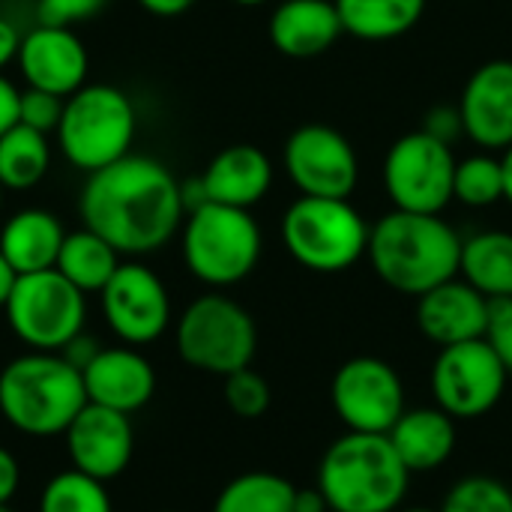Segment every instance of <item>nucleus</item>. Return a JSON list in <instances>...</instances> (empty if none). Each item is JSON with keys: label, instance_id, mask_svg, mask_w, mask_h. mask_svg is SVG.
Returning <instances> with one entry per match:
<instances>
[{"label": "nucleus", "instance_id": "nucleus-1", "mask_svg": "<svg viewBox=\"0 0 512 512\" xmlns=\"http://www.w3.org/2000/svg\"><path fill=\"white\" fill-rule=\"evenodd\" d=\"M78 213L120 255L162 249L186 219L180 180L159 159L132 153L87 174Z\"/></svg>", "mask_w": 512, "mask_h": 512}, {"label": "nucleus", "instance_id": "nucleus-2", "mask_svg": "<svg viewBox=\"0 0 512 512\" xmlns=\"http://www.w3.org/2000/svg\"><path fill=\"white\" fill-rule=\"evenodd\" d=\"M366 255L387 288L420 297L459 276L462 237L435 213L390 210L372 225Z\"/></svg>", "mask_w": 512, "mask_h": 512}, {"label": "nucleus", "instance_id": "nucleus-3", "mask_svg": "<svg viewBox=\"0 0 512 512\" xmlns=\"http://www.w3.org/2000/svg\"><path fill=\"white\" fill-rule=\"evenodd\" d=\"M84 405V378L57 351L21 354L0 372V414L21 435H63Z\"/></svg>", "mask_w": 512, "mask_h": 512}, {"label": "nucleus", "instance_id": "nucleus-4", "mask_svg": "<svg viewBox=\"0 0 512 512\" xmlns=\"http://www.w3.org/2000/svg\"><path fill=\"white\" fill-rule=\"evenodd\" d=\"M411 471L387 435L345 432L318 462V489L330 512H396L405 501Z\"/></svg>", "mask_w": 512, "mask_h": 512}, {"label": "nucleus", "instance_id": "nucleus-5", "mask_svg": "<svg viewBox=\"0 0 512 512\" xmlns=\"http://www.w3.org/2000/svg\"><path fill=\"white\" fill-rule=\"evenodd\" d=\"M138 117L132 99L114 84H84L66 96L57 126L60 153L84 174L129 156Z\"/></svg>", "mask_w": 512, "mask_h": 512}, {"label": "nucleus", "instance_id": "nucleus-6", "mask_svg": "<svg viewBox=\"0 0 512 512\" xmlns=\"http://www.w3.org/2000/svg\"><path fill=\"white\" fill-rule=\"evenodd\" d=\"M369 222L348 198L300 195L282 216L288 255L312 273L351 270L369 249Z\"/></svg>", "mask_w": 512, "mask_h": 512}, {"label": "nucleus", "instance_id": "nucleus-7", "mask_svg": "<svg viewBox=\"0 0 512 512\" xmlns=\"http://www.w3.org/2000/svg\"><path fill=\"white\" fill-rule=\"evenodd\" d=\"M261 246V228L249 210L207 201L183 219V261L210 288L243 282L258 267Z\"/></svg>", "mask_w": 512, "mask_h": 512}, {"label": "nucleus", "instance_id": "nucleus-8", "mask_svg": "<svg viewBox=\"0 0 512 512\" xmlns=\"http://www.w3.org/2000/svg\"><path fill=\"white\" fill-rule=\"evenodd\" d=\"M174 345L186 366L228 378L252 366L258 327L237 300L225 294H204L183 309L174 327Z\"/></svg>", "mask_w": 512, "mask_h": 512}, {"label": "nucleus", "instance_id": "nucleus-9", "mask_svg": "<svg viewBox=\"0 0 512 512\" xmlns=\"http://www.w3.org/2000/svg\"><path fill=\"white\" fill-rule=\"evenodd\" d=\"M87 294L78 291L63 273L39 270L18 276L3 312L9 330L33 351H63L84 333Z\"/></svg>", "mask_w": 512, "mask_h": 512}, {"label": "nucleus", "instance_id": "nucleus-10", "mask_svg": "<svg viewBox=\"0 0 512 512\" xmlns=\"http://www.w3.org/2000/svg\"><path fill=\"white\" fill-rule=\"evenodd\" d=\"M456 162L453 144H444L426 129L402 135L387 150L381 168L384 192L393 201V210L441 216V210L453 201Z\"/></svg>", "mask_w": 512, "mask_h": 512}, {"label": "nucleus", "instance_id": "nucleus-11", "mask_svg": "<svg viewBox=\"0 0 512 512\" xmlns=\"http://www.w3.org/2000/svg\"><path fill=\"white\" fill-rule=\"evenodd\" d=\"M507 381L510 372L489 339L441 348L429 375L435 405L453 420H477L495 411L504 399Z\"/></svg>", "mask_w": 512, "mask_h": 512}, {"label": "nucleus", "instance_id": "nucleus-12", "mask_svg": "<svg viewBox=\"0 0 512 512\" xmlns=\"http://www.w3.org/2000/svg\"><path fill=\"white\" fill-rule=\"evenodd\" d=\"M330 402L348 432L387 435L405 414V384L387 360L354 357L336 369Z\"/></svg>", "mask_w": 512, "mask_h": 512}, {"label": "nucleus", "instance_id": "nucleus-13", "mask_svg": "<svg viewBox=\"0 0 512 512\" xmlns=\"http://www.w3.org/2000/svg\"><path fill=\"white\" fill-rule=\"evenodd\" d=\"M282 165L300 195L312 198H351L360 180L354 144L339 129L324 123L294 129L285 141Z\"/></svg>", "mask_w": 512, "mask_h": 512}, {"label": "nucleus", "instance_id": "nucleus-14", "mask_svg": "<svg viewBox=\"0 0 512 512\" xmlns=\"http://www.w3.org/2000/svg\"><path fill=\"white\" fill-rule=\"evenodd\" d=\"M108 330L132 348L156 342L171 324V297L165 282L144 264H120L99 291Z\"/></svg>", "mask_w": 512, "mask_h": 512}, {"label": "nucleus", "instance_id": "nucleus-15", "mask_svg": "<svg viewBox=\"0 0 512 512\" xmlns=\"http://www.w3.org/2000/svg\"><path fill=\"white\" fill-rule=\"evenodd\" d=\"M63 438L72 468L102 483L120 477L135 453V432L129 414L93 402H87L78 411V417L63 432Z\"/></svg>", "mask_w": 512, "mask_h": 512}, {"label": "nucleus", "instance_id": "nucleus-16", "mask_svg": "<svg viewBox=\"0 0 512 512\" xmlns=\"http://www.w3.org/2000/svg\"><path fill=\"white\" fill-rule=\"evenodd\" d=\"M18 66H21L27 87L48 90L66 99L84 87L90 57L72 27L36 24L33 30L21 36Z\"/></svg>", "mask_w": 512, "mask_h": 512}, {"label": "nucleus", "instance_id": "nucleus-17", "mask_svg": "<svg viewBox=\"0 0 512 512\" xmlns=\"http://www.w3.org/2000/svg\"><path fill=\"white\" fill-rule=\"evenodd\" d=\"M459 114L465 135L486 153L512 144V60H489L462 87Z\"/></svg>", "mask_w": 512, "mask_h": 512}, {"label": "nucleus", "instance_id": "nucleus-18", "mask_svg": "<svg viewBox=\"0 0 512 512\" xmlns=\"http://www.w3.org/2000/svg\"><path fill=\"white\" fill-rule=\"evenodd\" d=\"M492 300L483 297L462 276L417 297V327L438 348L486 339Z\"/></svg>", "mask_w": 512, "mask_h": 512}, {"label": "nucleus", "instance_id": "nucleus-19", "mask_svg": "<svg viewBox=\"0 0 512 512\" xmlns=\"http://www.w3.org/2000/svg\"><path fill=\"white\" fill-rule=\"evenodd\" d=\"M87 402L114 408L120 414L141 411L156 393V372L150 360L132 345L102 348L93 363L81 372Z\"/></svg>", "mask_w": 512, "mask_h": 512}, {"label": "nucleus", "instance_id": "nucleus-20", "mask_svg": "<svg viewBox=\"0 0 512 512\" xmlns=\"http://www.w3.org/2000/svg\"><path fill=\"white\" fill-rule=\"evenodd\" d=\"M345 33L333 0H282L270 15V42L279 54L312 60Z\"/></svg>", "mask_w": 512, "mask_h": 512}, {"label": "nucleus", "instance_id": "nucleus-21", "mask_svg": "<svg viewBox=\"0 0 512 512\" xmlns=\"http://www.w3.org/2000/svg\"><path fill=\"white\" fill-rule=\"evenodd\" d=\"M201 183L207 201L252 210L273 186V162L255 144H231L210 159Z\"/></svg>", "mask_w": 512, "mask_h": 512}, {"label": "nucleus", "instance_id": "nucleus-22", "mask_svg": "<svg viewBox=\"0 0 512 512\" xmlns=\"http://www.w3.org/2000/svg\"><path fill=\"white\" fill-rule=\"evenodd\" d=\"M396 456L411 474H429L441 468L456 450V420L435 408L405 411L387 432Z\"/></svg>", "mask_w": 512, "mask_h": 512}, {"label": "nucleus", "instance_id": "nucleus-23", "mask_svg": "<svg viewBox=\"0 0 512 512\" xmlns=\"http://www.w3.org/2000/svg\"><path fill=\"white\" fill-rule=\"evenodd\" d=\"M66 231L51 210L27 207L9 216L0 228V252L18 276L51 270L57 264Z\"/></svg>", "mask_w": 512, "mask_h": 512}, {"label": "nucleus", "instance_id": "nucleus-24", "mask_svg": "<svg viewBox=\"0 0 512 512\" xmlns=\"http://www.w3.org/2000/svg\"><path fill=\"white\" fill-rule=\"evenodd\" d=\"M459 276L489 300L512 297V231H477L462 240Z\"/></svg>", "mask_w": 512, "mask_h": 512}, {"label": "nucleus", "instance_id": "nucleus-25", "mask_svg": "<svg viewBox=\"0 0 512 512\" xmlns=\"http://www.w3.org/2000/svg\"><path fill=\"white\" fill-rule=\"evenodd\" d=\"M342 18L345 33L363 42H387L411 33L423 12L426 0H333Z\"/></svg>", "mask_w": 512, "mask_h": 512}, {"label": "nucleus", "instance_id": "nucleus-26", "mask_svg": "<svg viewBox=\"0 0 512 512\" xmlns=\"http://www.w3.org/2000/svg\"><path fill=\"white\" fill-rule=\"evenodd\" d=\"M117 267H120V252L90 228L66 234L54 264V270L63 273L84 294H99L108 285V279L117 273Z\"/></svg>", "mask_w": 512, "mask_h": 512}, {"label": "nucleus", "instance_id": "nucleus-27", "mask_svg": "<svg viewBox=\"0 0 512 512\" xmlns=\"http://www.w3.org/2000/svg\"><path fill=\"white\" fill-rule=\"evenodd\" d=\"M51 168L48 135L15 123L0 135V186L21 192L33 189Z\"/></svg>", "mask_w": 512, "mask_h": 512}, {"label": "nucleus", "instance_id": "nucleus-28", "mask_svg": "<svg viewBox=\"0 0 512 512\" xmlns=\"http://www.w3.org/2000/svg\"><path fill=\"white\" fill-rule=\"evenodd\" d=\"M294 486L270 471L234 477L216 498L213 512H294Z\"/></svg>", "mask_w": 512, "mask_h": 512}, {"label": "nucleus", "instance_id": "nucleus-29", "mask_svg": "<svg viewBox=\"0 0 512 512\" xmlns=\"http://www.w3.org/2000/svg\"><path fill=\"white\" fill-rule=\"evenodd\" d=\"M39 512H114L105 483L75 468L48 480L39 498Z\"/></svg>", "mask_w": 512, "mask_h": 512}, {"label": "nucleus", "instance_id": "nucleus-30", "mask_svg": "<svg viewBox=\"0 0 512 512\" xmlns=\"http://www.w3.org/2000/svg\"><path fill=\"white\" fill-rule=\"evenodd\" d=\"M453 201L465 207H492L504 201V168L492 153H474L456 162Z\"/></svg>", "mask_w": 512, "mask_h": 512}, {"label": "nucleus", "instance_id": "nucleus-31", "mask_svg": "<svg viewBox=\"0 0 512 512\" xmlns=\"http://www.w3.org/2000/svg\"><path fill=\"white\" fill-rule=\"evenodd\" d=\"M441 512H512V492L495 477H465L447 492Z\"/></svg>", "mask_w": 512, "mask_h": 512}, {"label": "nucleus", "instance_id": "nucleus-32", "mask_svg": "<svg viewBox=\"0 0 512 512\" xmlns=\"http://www.w3.org/2000/svg\"><path fill=\"white\" fill-rule=\"evenodd\" d=\"M270 399H273L270 384L252 366H246V369L225 378V402L243 420H255V417L267 414Z\"/></svg>", "mask_w": 512, "mask_h": 512}, {"label": "nucleus", "instance_id": "nucleus-33", "mask_svg": "<svg viewBox=\"0 0 512 512\" xmlns=\"http://www.w3.org/2000/svg\"><path fill=\"white\" fill-rule=\"evenodd\" d=\"M63 105H66L63 96H54L48 90L27 87V90H21V99H18V123L36 129L42 135H51L60 126Z\"/></svg>", "mask_w": 512, "mask_h": 512}, {"label": "nucleus", "instance_id": "nucleus-34", "mask_svg": "<svg viewBox=\"0 0 512 512\" xmlns=\"http://www.w3.org/2000/svg\"><path fill=\"white\" fill-rule=\"evenodd\" d=\"M108 0H39L36 18L39 24H57V27H72L78 21L93 18Z\"/></svg>", "mask_w": 512, "mask_h": 512}, {"label": "nucleus", "instance_id": "nucleus-35", "mask_svg": "<svg viewBox=\"0 0 512 512\" xmlns=\"http://www.w3.org/2000/svg\"><path fill=\"white\" fill-rule=\"evenodd\" d=\"M486 339H489V345L495 348V354L501 357V363L507 366V372L512 375V297L492 300Z\"/></svg>", "mask_w": 512, "mask_h": 512}, {"label": "nucleus", "instance_id": "nucleus-36", "mask_svg": "<svg viewBox=\"0 0 512 512\" xmlns=\"http://www.w3.org/2000/svg\"><path fill=\"white\" fill-rule=\"evenodd\" d=\"M429 135L441 138L444 144H453L459 135H465V126H462V114H459V105L450 108V105H441V108H432L426 114V126H423Z\"/></svg>", "mask_w": 512, "mask_h": 512}, {"label": "nucleus", "instance_id": "nucleus-37", "mask_svg": "<svg viewBox=\"0 0 512 512\" xmlns=\"http://www.w3.org/2000/svg\"><path fill=\"white\" fill-rule=\"evenodd\" d=\"M102 351V345L96 342V339H90V336H84V333H78L63 351H57V354H63V360H69L78 372H84L90 363H93V357Z\"/></svg>", "mask_w": 512, "mask_h": 512}, {"label": "nucleus", "instance_id": "nucleus-38", "mask_svg": "<svg viewBox=\"0 0 512 512\" xmlns=\"http://www.w3.org/2000/svg\"><path fill=\"white\" fill-rule=\"evenodd\" d=\"M18 483H21L18 459L6 447H0V504L12 501V495L18 492Z\"/></svg>", "mask_w": 512, "mask_h": 512}, {"label": "nucleus", "instance_id": "nucleus-39", "mask_svg": "<svg viewBox=\"0 0 512 512\" xmlns=\"http://www.w3.org/2000/svg\"><path fill=\"white\" fill-rule=\"evenodd\" d=\"M18 99H21V90L9 78L0 75V135L18 123Z\"/></svg>", "mask_w": 512, "mask_h": 512}, {"label": "nucleus", "instance_id": "nucleus-40", "mask_svg": "<svg viewBox=\"0 0 512 512\" xmlns=\"http://www.w3.org/2000/svg\"><path fill=\"white\" fill-rule=\"evenodd\" d=\"M18 48H21V33L18 27L0 15V69L9 66L12 60H18Z\"/></svg>", "mask_w": 512, "mask_h": 512}, {"label": "nucleus", "instance_id": "nucleus-41", "mask_svg": "<svg viewBox=\"0 0 512 512\" xmlns=\"http://www.w3.org/2000/svg\"><path fill=\"white\" fill-rule=\"evenodd\" d=\"M294 512H330V504L318 486L294 492Z\"/></svg>", "mask_w": 512, "mask_h": 512}, {"label": "nucleus", "instance_id": "nucleus-42", "mask_svg": "<svg viewBox=\"0 0 512 512\" xmlns=\"http://www.w3.org/2000/svg\"><path fill=\"white\" fill-rule=\"evenodd\" d=\"M150 15H159V18H174V15H183L186 9H192L195 0H138Z\"/></svg>", "mask_w": 512, "mask_h": 512}, {"label": "nucleus", "instance_id": "nucleus-43", "mask_svg": "<svg viewBox=\"0 0 512 512\" xmlns=\"http://www.w3.org/2000/svg\"><path fill=\"white\" fill-rule=\"evenodd\" d=\"M15 282H18V273H15V267L6 261V255L0 252V309L6 306V300H9V294H12V288H15Z\"/></svg>", "mask_w": 512, "mask_h": 512}, {"label": "nucleus", "instance_id": "nucleus-44", "mask_svg": "<svg viewBox=\"0 0 512 512\" xmlns=\"http://www.w3.org/2000/svg\"><path fill=\"white\" fill-rule=\"evenodd\" d=\"M501 168H504V201L512 204V144L501 156Z\"/></svg>", "mask_w": 512, "mask_h": 512}, {"label": "nucleus", "instance_id": "nucleus-45", "mask_svg": "<svg viewBox=\"0 0 512 512\" xmlns=\"http://www.w3.org/2000/svg\"><path fill=\"white\" fill-rule=\"evenodd\" d=\"M237 6H264L267 0H234Z\"/></svg>", "mask_w": 512, "mask_h": 512}, {"label": "nucleus", "instance_id": "nucleus-46", "mask_svg": "<svg viewBox=\"0 0 512 512\" xmlns=\"http://www.w3.org/2000/svg\"><path fill=\"white\" fill-rule=\"evenodd\" d=\"M402 512H441V510H429V507H411V510H402Z\"/></svg>", "mask_w": 512, "mask_h": 512}, {"label": "nucleus", "instance_id": "nucleus-47", "mask_svg": "<svg viewBox=\"0 0 512 512\" xmlns=\"http://www.w3.org/2000/svg\"><path fill=\"white\" fill-rule=\"evenodd\" d=\"M0 512H12V510H9V504H0Z\"/></svg>", "mask_w": 512, "mask_h": 512}, {"label": "nucleus", "instance_id": "nucleus-48", "mask_svg": "<svg viewBox=\"0 0 512 512\" xmlns=\"http://www.w3.org/2000/svg\"><path fill=\"white\" fill-rule=\"evenodd\" d=\"M0 207H3V186H0Z\"/></svg>", "mask_w": 512, "mask_h": 512}, {"label": "nucleus", "instance_id": "nucleus-49", "mask_svg": "<svg viewBox=\"0 0 512 512\" xmlns=\"http://www.w3.org/2000/svg\"><path fill=\"white\" fill-rule=\"evenodd\" d=\"M165 512H174V510H165Z\"/></svg>", "mask_w": 512, "mask_h": 512}]
</instances>
